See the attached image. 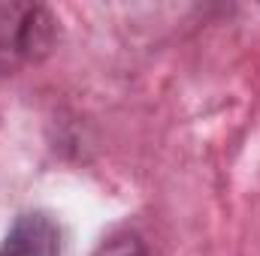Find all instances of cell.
<instances>
[{
    "instance_id": "3957f363",
    "label": "cell",
    "mask_w": 260,
    "mask_h": 256,
    "mask_svg": "<svg viewBox=\"0 0 260 256\" xmlns=\"http://www.w3.org/2000/svg\"><path fill=\"white\" fill-rule=\"evenodd\" d=\"M97 256H148V250H145V244H142L136 235L124 232V235L109 238V241L100 247V253Z\"/></svg>"
},
{
    "instance_id": "6da1fadb",
    "label": "cell",
    "mask_w": 260,
    "mask_h": 256,
    "mask_svg": "<svg viewBox=\"0 0 260 256\" xmlns=\"http://www.w3.org/2000/svg\"><path fill=\"white\" fill-rule=\"evenodd\" d=\"M58 15L46 3L0 0V75L43 64L61 36Z\"/></svg>"
},
{
    "instance_id": "7a4b0ae2",
    "label": "cell",
    "mask_w": 260,
    "mask_h": 256,
    "mask_svg": "<svg viewBox=\"0 0 260 256\" xmlns=\"http://www.w3.org/2000/svg\"><path fill=\"white\" fill-rule=\"evenodd\" d=\"M0 256H64L61 226L49 211H21L0 241Z\"/></svg>"
}]
</instances>
